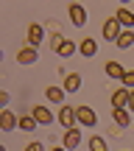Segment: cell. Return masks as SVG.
Returning <instances> with one entry per match:
<instances>
[{
  "label": "cell",
  "mask_w": 134,
  "mask_h": 151,
  "mask_svg": "<svg viewBox=\"0 0 134 151\" xmlns=\"http://www.w3.org/2000/svg\"><path fill=\"white\" fill-rule=\"evenodd\" d=\"M56 123H59L62 129H73V126H78V120H75V106L62 104L59 112H56Z\"/></svg>",
  "instance_id": "6da1fadb"
},
{
  "label": "cell",
  "mask_w": 134,
  "mask_h": 151,
  "mask_svg": "<svg viewBox=\"0 0 134 151\" xmlns=\"http://www.w3.org/2000/svg\"><path fill=\"white\" fill-rule=\"evenodd\" d=\"M75 120H78V126L92 129V126L98 123V112L92 106H87V104H81V106H75Z\"/></svg>",
  "instance_id": "7a4b0ae2"
},
{
  "label": "cell",
  "mask_w": 134,
  "mask_h": 151,
  "mask_svg": "<svg viewBox=\"0 0 134 151\" xmlns=\"http://www.w3.org/2000/svg\"><path fill=\"white\" fill-rule=\"evenodd\" d=\"M120 31H123V25L118 22V17H109V20L103 22V28H101V37L106 39V42H118Z\"/></svg>",
  "instance_id": "3957f363"
},
{
  "label": "cell",
  "mask_w": 134,
  "mask_h": 151,
  "mask_svg": "<svg viewBox=\"0 0 134 151\" xmlns=\"http://www.w3.org/2000/svg\"><path fill=\"white\" fill-rule=\"evenodd\" d=\"M81 140H84V134H81V126H73V129H64V137H62V146L64 148H78Z\"/></svg>",
  "instance_id": "277c9868"
},
{
  "label": "cell",
  "mask_w": 134,
  "mask_h": 151,
  "mask_svg": "<svg viewBox=\"0 0 134 151\" xmlns=\"http://www.w3.org/2000/svg\"><path fill=\"white\" fill-rule=\"evenodd\" d=\"M31 115L37 118V123H39V126H50V123H56V115L50 112L45 104H37V106L31 109Z\"/></svg>",
  "instance_id": "5b68a950"
},
{
  "label": "cell",
  "mask_w": 134,
  "mask_h": 151,
  "mask_svg": "<svg viewBox=\"0 0 134 151\" xmlns=\"http://www.w3.org/2000/svg\"><path fill=\"white\" fill-rule=\"evenodd\" d=\"M67 14H70V22H73L75 28H84V25H87V9H84L81 3H70Z\"/></svg>",
  "instance_id": "8992f818"
},
{
  "label": "cell",
  "mask_w": 134,
  "mask_h": 151,
  "mask_svg": "<svg viewBox=\"0 0 134 151\" xmlns=\"http://www.w3.org/2000/svg\"><path fill=\"white\" fill-rule=\"evenodd\" d=\"M0 129H3V132L20 129V115H14L11 109H3V112H0Z\"/></svg>",
  "instance_id": "52a82bcc"
},
{
  "label": "cell",
  "mask_w": 134,
  "mask_h": 151,
  "mask_svg": "<svg viewBox=\"0 0 134 151\" xmlns=\"http://www.w3.org/2000/svg\"><path fill=\"white\" fill-rule=\"evenodd\" d=\"M25 37H28V45L39 48V45L45 42V28L39 25V22H31V25H28V31H25Z\"/></svg>",
  "instance_id": "ba28073f"
},
{
  "label": "cell",
  "mask_w": 134,
  "mask_h": 151,
  "mask_svg": "<svg viewBox=\"0 0 134 151\" xmlns=\"http://www.w3.org/2000/svg\"><path fill=\"white\" fill-rule=\"evenodd\" d=\"M134 120V112L129 106H123V109H112V123L115 126H120V129H126V126H129Z\"/></svg>",
  "instance_id": "9c48e42d"
},
{
  "label": "cell",
  "mask_w": 134,
  "mask_h": 151,
  "mask_svg": "<svg viewBox=\"0 0 134 151\" xmlns=\"http://www.w3.org/2000/svg\"><path fill=\"white\" fill-rule=\"evenodd\" d=\"M37 59H39V50L34 45H25V48L17 50V65H34Z\"/></svg>",
  "instance_id": "30bf717a"
},
{
  "label": "cell",
  "mask_w": 134,
  "mask_h": 151,
  "mask_svg": "<svg viewBox=\"0 0 134 151\" xmlns=\"http://www.w3.org/2000/svg\"><path fill=\"white\" fill-rule=\"evenodd\" d=\"M45 98H48L50 104H56V106H62V104H64V98H67V90H64V87L50 84V87H45Z\"/></svg>",
  "instance_id": "8fae6325"
},
{
  "label": "cell",
  "mask_w": 134,
  "mask_h": 151,
  "mask_svg": "<svg viewBox=\"0 0 134 151\" xmlns=\"http://www.w3.org/2000/svg\"><path fill=\"white\" fill-rule=\"evenodd\" d=\"M129 92H131L129 87L120 84L118 90L112 92V109H123V106H129Z\"/></svg>",
  "instance_id": "7c38bea8"
},
{
  "label": "cell",
  "mask_w": 134,
  "mask_h": 151,
  "mask_svg": "<svg viewBox=\"0 0 134 151\" xmlns=\"http://www.w3.org/2000/svg\"><path fill=\"white\" fill-rule=\"evenodd\" d=\"M78 53L84 56V59H92V56L98 53V42H95L92 37H84V39L78 42Z\"/></svg>",
  "instance_id": "4fadbf2b"
},
{
  "label": "cell",
  "mask_w": 134,
  "mask_h": 151,
  "mask_svg": "<svg viewBox=\"0 0 134 151\" xmlns=\"http://www.w3.org/2000/svg\"><path fill=\"white\" fill-rule=\"evenodd\" d=\"M103 70H106V76L109 78H115V81H123V76H126V67L120 65V62H106V67H103Z\"/></svg>",
  "instance_id": "5bb4252c"
},
{
  "label": "cell",
  "mask_w": 134,
  "mask_h": 151,
  "mask_svg": "<svg viewBox=\"0 0 134 151\" xmlns=\"http://www.w3.org/2000/svg\"><path fill=\"white\" fill-rule=\"evenodd\" d=\"M115 45H118L120 50H129V48H134V28H123Z\"/></svg>",
  "instance_id": "9a60e30c"
},
{
  "label": "cell",
  "mask_w": 134,
  "mask_h": 151,
  "mask_svg": "<svg viewBox=\"0 0 134 151\" xmlns=\"http://www.w3.org/2000/svg\"><path fill=\"white\" fill-rule=\"evenodd\" d=\"M62 87L67 90V95H70V92H78L81 90V73H67L64 81H62Z\"/></svg>",
  "instance_id": "2e32d148"
},
{
  "label": "cell",
  "mask_w": 134,
  "mask_h": 151,
  "mask_svg": "<svg viewBox=\"0 0 134 151\" xmlns=\"http://www.w3.org/2000/svg\"><path fill=\"white\" fill-rule=\"evenodd\" d=\"M115 17H118V22L123 28H134V11L131 9H118V11H115Z\"/></svg>",
  "instance_id": "e0dca14e"
},
{
  "label": "cell",
  "mask_w": 134,
  "mask_h": 151,
  "mask_svg": "<svg viewBox=\"0 0 134 151\" xmlns=\"http://www.w3.org/2000/svg\"><path fill=\"white\" fill-rule=\"evenodd\" d=\"M78 53V42H73V39H64V45L59 48V56L62 59H70V56Z\"/></svg>",
  "instance_id": "ac0fdd59"
},
{
  "label": "cell",
  "mask_w": 134,
  "mask_h": 151,
  "mask_svg": "<svg viewBox=\"0 0 134 151\" xmlns=\"http://www.w3.org/2000/svg\"><path fill=\"white\" fill-rule=\"evenodd\" d=\"M90 151H109V143H106V137H101V134H92V137H90Z\"/></svg>",
  "instance_id": "d6986e66"
},
{
  "label": "cell",
  "mask_w": 134,
  "mask_h": 151,
  "mask_svg": "<svg viewBox=\"0 0 134 151\" xmlns=\"http://www.w3.org/2000/svg\"><path fill=\"white\" fill-rule=\"evenodd\" d=\"M62 45H64V34H62V31H53V34H50V39H48V48L53 50V53H59Z\"/></svg>",
  "instance_id": "ffe728a7"
},
{
  "label": "cell",
  "mask_w": 134,
  "mask_h": 151,
  "mask_svg": "<svg viewBox=\"0 0 134 151\" xmlns=\"http://www.w3.org/2000/svg\"><path fill=\"white\" fill-rule=\"evenodd\" d=\"M37 118H34V115H20V129L22 132H34V129H37Z\"/></svg>",
  "instance_id": "44dd1931"
},
{
  "label": "cell",
  "mask_w": 134,
  "mask_h": 151,
  "mask_svg": "<svg viewBox=\"0 0 134 151\" xmlns=\"http://www.w3.org/2000/svg\"><path fill=\"white\" fill-rule=\"evenodd\" d=\"M123 87H129V90H134V70H126V76H123V81H120Z\"/></svg>",
  "instance_id": "7402d4cb"
},
{
  "label": "cell",
  "mask_w": 134,
  "mask_h": 151,
  "mask_svg": "<svg viewBox=\"0 0 134 151\" xmlns=\"http://www.w3.org/2000/svg\"><path fill=\"white\" fill-rule=\"evenodd\" d=\"M25 151H45V143H39V140H34V143H28Z\"/></svg>",
  "instance_id": "603a6c76"
},
{
  "label": "cell",
  "mask_w": 134,
  "mask_h": 151,
  "mask_svg": "<svg viewBox=\"0 0 134 151\" xmlns=\"http://www.w3.org/2000/svg\"><path fill=\"white\" fill-rule=\"evenodd\" d=\"M9 101H11V95L6 90H0V104H3V109H6V104H9Z\"/></svg>",
  "instance_id": "cb8c5ba5"
},
{
  "label": "cell",
  "mask_w": 134,
  "mask_h": 151,
  "mask_svg": "<svg viewBox=\"0 0 134 151\" xmlns=\"http://www.w3.org/2000/svg\"><path fill=\"white\" fill-rule=\"evenodd\" d=\"M129 109H131V112H134V90L129 92Z\"/></svg>",
  "instance_id": "d4e9b609"
},
{
  "label": "cell",
  "mask_w": 134,
  "mask_h": 151,
  "mask_svg": "<svg viewBox=\"0 0 134 151\" xmlns=\"http://www.w3.org/2000/svg\"><path fill=\"white\" fill-rule=\"evenodd\" d=\"M50 151H70V148H64V146H53Z\"/></svg>",
  "instance_id": "484cf974"
},
{
  "label": "cell",
  "mask_w": 134,
  "mask_h": 151,
  "mask_svg": "<svg viewBox=\"0 0 134 151\" xmlns=\"http://www.w3.org/2000/svg\"><path fill=\"white\" fill-rule=\"evenodd\" d=\"M120 3H123V6H129V3H131V0H120Z\"/></svg>",
  "instance_id": "4316f807"
}]
</instances>
